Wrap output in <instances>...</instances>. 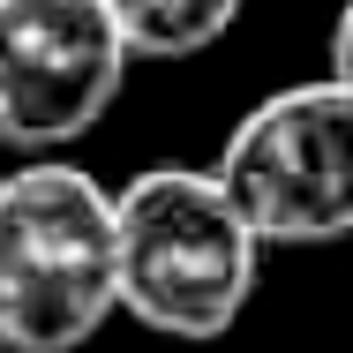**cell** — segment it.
Wrapping results in <instances>:
<instances>
[{
	"instance_id": "obj_1",
	"label": "cell",
	"mask_w": 353,
	"mask_h": 353,
	"mask_svg": "<svg viewBox=\"0 0 353 353\" xmlns=\"http://www.w3.org/2000/svg\"><path fill=\"white\" fill-rule=\"evenodd\" d=\"M121 308L158 339H225L256 293L263 241L211 165H150L113 196Z\"/></svg>"
},
{
	"instance_id": "obj_2",
	"label": "cell",
	"mask_w": 353,
	"mask_h": 353,
	"mask_svg": "<svg viewBox=\"0 0 353 353\" xmlns=\"http://www.w3.org/2000/svg\"><path fill=\"white\" fill-rule=\"evenodd\" d=\"M121 308L113 196L68 165L30 158L0 181V339L8 353H75Z\"/></svg>"
},
{
	"instance_id": "obj_3",
	"label": "cell",
	"mask_w": 353,
	"mask_h": 353,
	"mask_svg": "<svg viewBox=\"0 0 353 353\" xmlns=\"http://www.w3.org/2000/svg\"><path fill=\"white\" fill-rule=\"evenodd\" d=\"M263 248H331L353 233V83L316 75L256 98L211 165Z\"/></svg>"
},
{
	"instance_id": "obj_4",
	"label": "cell",
	"mask_w": 353,
	"mask_h": 353,
	"mask_svg": "<svg viewBox=\"0 0 353 353\" xmlns=\"http://www.w3.org/2000/svg\"><path fill=\"white\" fill-rule=\"evenodd\" d=\"M128 61L105 0H0V143L61 150L90 136L113 113Z\"/></svg>"
},
{
	"instance_id": "obj_5",
	"label": "cell",
	"mask_w": 353,
	"mask_h": 353,
	"mask_svg": "<svg viewBox=\"0 0 353 353\" xmlns=\"http://www.w3.org/2000/svg\"><path fill=\"white\" fill-rule=\"evenodd\" d=\"M248 0H105L136 61H196L241 23Z\"/></svg>"
},
{
	"instance_id": "obj_6",
	"label": "cell",
	"mask_w": 353,
	"mask_h": 353,
	"mask_svg": "<svg viewBox=\"0 0 353 353\" xmlns=\"http://www.w3.org/2000/svg\"><path fill=\"white\" fill-rule=\"evenodd\" d=\"M331 75L353 83V0H339V23H331Z\"/></svg>"
},
{
	"instance_id": "obj_7",
	"label": "cell",
	"mask_w": 353,
	"mask_h": 353,
	"mask_svg": "<svg viewBox=\"0 0 353 353\" xmlns=\"http://www.w3.org/2000/svg\"><path fill=\"white\" fill-rule=\"evenodd\" d=\"M0 353H8V339H0Z\"/></svg>"
}]
</instances>
